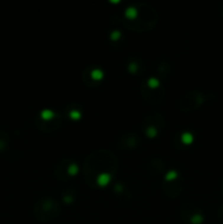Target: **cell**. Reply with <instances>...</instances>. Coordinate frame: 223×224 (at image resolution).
Instances as JSON below:
<instances>
[{
	"mask_svg": "<svg viewBox=\"0 0 223 224\" xmlns=\"http://www.w3.org/2000/svg\"><path fill=\"white\" fill-rule=\"evenodd\" d=\"M175 175H176V172H175V171H171V172L167 174L166 178H167V179H169V178H172V177H175Z\"/></svg>",
	"mask_w": 223,
	"mask_h": 224,
	"instance_id": "cell-5",
	"label": "cell"
},
{
	"mask_svg": "<svg viewBox=\"0 0 223 224\" xmlns=\"http://www.w3.org/2000/svg\"><path fill=\"white\" fill-rule=\"evenodd\" d=\"M76 170H77V166H76V165H71V166L69 167V172H70L71 174L75 173V172H76Z\"/></svg>",
	"mask_w": 223,
	"mask_h": 224,
	"instance_id": "cell-6",
	"label": "cell"
},
{
	"mask_svg": "<svg viewBox=\"0 0 223 224\" xmlns=\"http://www.w3.org/2000/svg\"><path fill=\"white\" fill-rule=\"evenodd\" d=\"M102 74H103V73H102V71H101V70H98V69L94 70L93 72H92V76H93L95 79H100V78L102 77Z\"/></svg>",
	"mask_w": 223,
	"mask_h": 224,
	"instance_id": "cell-3",
	"label": "cell"
},
{
	"mask_svg": "<svg viewBox=\"0 0 223 224\" xmlns=\"http://www.w3.org/2000/svg\"><path fill=\"white\" fill-rule=\"evenodd\" d=\"M191 139H193V136H191L189 132H186V134H183V140L185 141V142H190Z\"/></svg>",
	"mask_w": 223,
	"mask_h": 224,
	"instance_id": "cell-2",
	"label": "cell"
},
{
	"mask_svg": "<svg viewBox=\"0 0 223 224\" xmlns=\"http://www.w3.org/2000/svg\"><path fill=\"white\" fill-rule=\"evenodd\" d=\"M71 116H72V117H79L80 113L79 112H76V111H73V112L71 113Z\"/></svg>",
	"mask_w": 223,
	"mask_h": 224,
	"instance_id": "cell-7",
	"label": "cell"
},
{
	"mask_svg": "<svg viewBox=\"0 0 223 224\" xmlns=\"http://www.w3.org/2000/svg\"><path fill=\"white\" fill-rule=\"evenodd\" d=\"M108 181H109V176H108V174H101V175L98 176V178H97L98 184H101V185L107 184Z\"/></svg>",
	"mask_w": 223,
	"mask_h": 224,
	"instance_id": "cell-1",
	"label": "cell"
},
{
	"mask_svg": "<svg viewBox=\"0 0 223 224\" xmlns=\"http://www.w3.org/2000/svg\"><path fill=\"white\" fill-rule=\"evenodd\" d=\"M149 83L152 84V85H156V84H158V81H156V80H150Z\"/></svg>",
	"mask_w": 223,
	"mask_h": 224,
	"instance_id": "cell-8",
	"label": "cell"
},
{
	"mask_svg": "<svg viewBox=\"0 0 223 224\" xmlns=\"http://www.w3.org/2000/svg\"><path fill=\"white\" fill-rule=\"evenodd\" d=\"M51 115H53V113H51V111H48V109L42 112V116H43L44 118H49V117H51Z\"/></svg>",
	"mask_w": 223,
	"mask_h": 224,
	"instance_id": "cell-4",
	"label": "cell"
}]
</instances>
